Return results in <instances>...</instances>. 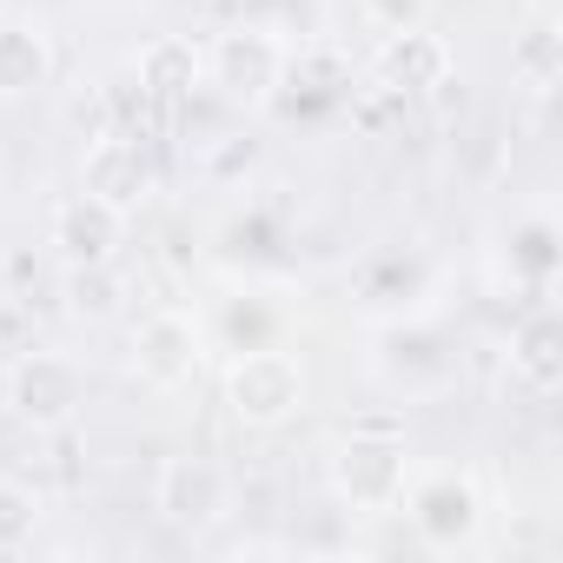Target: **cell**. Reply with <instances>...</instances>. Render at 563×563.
<instances>
[{"label": "cell", "mask_w": 563, "mask_h": 563, "mask_svg": "<svg viewBox=\"0 0 563 563\" xmlns=\"http://www.w3.org/2000/svg\"><path fill=\"white\" fill-rule=\"evenodd\" d=\"M405 484H411V457H405V438L391 424H358L332 444V490L345 510L391 517Z\"/></svg>", "instance_id": "cell-1"}, {"label": "cell", "mask_w": 563, "mask_h": 563, "mask_svg": "<svg viewBox=\"0 0 563 563\" xmlns=\"http://www.w3.org/2000/svg\"><path fill=\"white\" fill-rule=\"evenodd\" d=\"M292 80V47L278 41L272 27H225L212 47H206V87H219L225 107H272L278 87Z\"/></svg>", "instance_id": "cell-2"}, {"label": "cell", "mask_w": 563, "mask_h": 563, "mask_svg": "<svg viewBox=\"0 0 563 563\" xmlns=\"http://www.w3.org/2000/svg\"><path fill=\"white\" fill-rule=\"evenodd\" d=\"M312 398V378L292 352H239L225 365V411L245 431H278L292 424Z\"/></svg>", "instance_id": "cell-3"}, {"label": "cell", "mask_w": 563, "mask_h": 563, "mask_svg": "<svg viewBox=\"0 0 563 563\" xmlns=\"http://www.w3.org/2000/svg\"><path fill=\"white\" fill-rule=\"evenodd\" d=\"M398 510L411 517L418 543H424V550H438V556L471 550V543L484 537V490H477V477H471V471H431V477L405 484Z\"/></svg>", "instance_id": "cell-4"}, {"label": "cell", "mask_w": 563, "mask_h": 563, "mask_svg": "<svg viewBox=\"0 0 563 563\" xmlns=\"http://www.w3.org/2000/svg\"><path fill=\"white\" fill-rule=\"evenodd\" d=\"M199 365H206V325L179 306H159L133 325V378L159 398L199 385Z\"/></svg>", "instance_id": "cell-5"}, {"label": "cell", "mask_w": 563, "mask_h": 563, "mask_svg": "<svg viewBox=\"0 0 563 563\" xmlns=\"http://www.w3.org/2000/svg\"><path fill=\"white\" fill-rule=\"evenodd\" d=\"M8 405L21 424L34 431H67L87 405V372L67 358V352H47V345H27L8 372Z\"/></svg>", "instance_id": "cell-6"}, {"label": "cell", "mask_w": 563, "mask_h": 563, "mask_svg": "<svg viewBox=\"0 0 563 563\" xmlns=\"http://www.w3.org/2000/svg\"><path fill=\"white\" fill-rule=\"evenodd\" d=\"M80 192H93L100 206H113L120 219H133L153 199V159L140 140L126 133H93L80 153Z\"/></svg>", "instance_id": "cell-7"}, {"label": "cell", "mask_w": 563, "mask_h": 563, "mask_svg": "<svg viewBox=\"0 0 563 563\" xmlns=\"http://www.w3.org/2000/svg\"><path fill=\"white\" fill-rule=\"evenodd\" d=\"M153 510L179 530H212L232 510V484L212 457H166L153 477Z\"/></svg>", "instance_id": "cell-8"}, {"label": "cell", "mask_w": 563, "mask_h": 563, "mask_svg": "<svg viewBox=\"0 0 563 563\" xmlns=\"http://www.w3.org/2000/svg\"><path fill=\"white\" fill-rule=\"evenodd\" d=\"M47 239L60 245L67 265H113V252H120V239H126V219H120L113 206H100L93 192H67V199L54 206Z\"/></svg>", "instance_id": "cell-9"}, {"label": "cell", "mask_w": 563, "mask_h": 563, "mask_svg": "<svg viewBox=\"0 0 563 563\" xmlns=\"http://www.w3.org/2000/svg\"><path fill=\"white\" fill-rule=\"evenodd\" d=\"M133 80H140V93H146V100L179 107V100H192V93L206 87V47H199L192 34H159V41H146V47H140Z\"/></svg>", "instance_id": "cell-10"}, {"label": "cell", "mask_w": 563, "mask_h": 563, "mask_svg": "<svg viewBox=\"0 0 563 563\" xmlns=\"http://www.w3.org/2000/svg\"><path fill=\"white\" fill-rule=\"evenodd\" d=\"M378 80L391 93H431L451 80V47L431 34V27H405V34H385V54H378Z\"/></svg>", "instance_id": "cell-11"}, {"label": "cell", "mask_w": 563, "mask_h": 563, "mask_svg": "<svg viewBox=\"0 0 563 563\" xmlns=\"http://www.w3.org/2000/svg\"><path fill=\"white\" fill-rule=\"evenodd\" d=\"M54 80V34L41 21L0 27V100H27Z\"/></svg>", "instance_id": "cell-12"}, {"label": "cell", "mask_w": 563, "mask_h": 563, "mask_svg": "<svg viewBox=\"0 0 563 563\" xmlns=\"http://www.w3.org/2000/svg\"><path fill=\"white\" fill-rule=\"evenodd\" d=\"M563 325H556V312L550 306H537L523 325H517V339H510V365L537 385V391H550L556 378H563Z\"/></svg>", "instance_id": "cell-13"}, {"label": "cell", "mask_w": 563, "mask_h": 563, "mask_svg": "<svg viewBox=\"0 0 563 563\" xmlns=\"http://www.w3.org/2000/svg\"><path fill=\"white\" fill-rule=\"evenodd\" d=\"M510 74H517V87H530V93H550V87H556V74H563V41H556L550 21H537L530 34H517Z\"/></svg>", "instance_id": "cell-14"}, {"label": "cell", "mask_w": 563, "mask_h": 563, "mask_svg": "<svg viewBox=\"0 0 563 563\" xmlns=\"http://www.w3.org/2000/svg\"><path fill=\"white\" fill-rule=\"evenodd\" d=\"M41 530V497L21 484V477H0V556L27 550Z\"/></svg>", "instance_id": "cell-15"}, {"label": "cell", "mask_w": 563, "mask_h": 563, "mask_svg": "<svg viewBox=\"0 0 563 563\" xmlns=\"http://www.w3.org/2000/svg\"><path fill=\"white\" fill-rule=\"evenodd\" d=\"M67 292H74V312H80V319H107V312L120 306L113 265H67Z\"/></svg>", "instance_id": "cell-16"}, {"label": "cell", "mask_w": 563, "mask_h": 563, "mask_svg": "<svg viewBox=\"0 0 563 563\" xmlns=\"http://www.w3.org/2000/svg\"><path fill=\"white\" fill-rule=\"evenodd\" d=\"M358 14L378 34H405V27H424L431 21V0H358Z\"/></svg>", "instance_id": "cell-17"}]
</instances>
